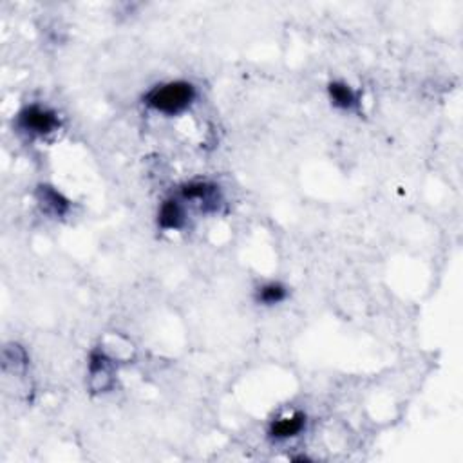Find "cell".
Instances as JSON below:
<instances>
[{
	"label": "cell",
	"mask_w": 463,
	"mask_h": 463,
	"mask_svg": "<svg viewBox=\"0 0 463 463\" xmlns=\"http://www.w3.org/2000/svg\"><path fill=\"white\" fill-rule=\"evenodd\" d=\"M195 89L188 82H170L165 86L154 87L149 95L145 96V101L149 107H152L158 113L172 114L181 113L194 101Z\"/></svg>",
	"instance_id": "1"
},
{
	"label": "cell",
	"mask_w": 463,
	"mask_h": 463,
	"mask_svg": "<svg viewBox=\"0 0 463 463\" xmlns=\"http://www.w3.org/2000/svg\"><path fill=\"white\" fill-rule=\"evenodd\" d=\"M19 123L24 131L33 132V134H49L56 129L58 120L55 113H51L49 109H44L40 105H31L20 113Z\"/></svg>",
	"instance_id": "2"
},
{
	"label": "cell",
	"mask_w": 463,
	"mask_h": 463,
	"mask_svg": "<svg viewBox=\"0 0 463 463\" xmlns=\"http://www.w3.org/2000/svg\"><path fill=\"white\" fill-rule=\"evenodd\" d=\"M306 416L302 413H295L291 416L281 418L277 422H273L272 429H270V434L277 440H286V438H293V436L299 434L302 429H304Z\"/></svg>",
	"instance_id": "3"
},
{
	"label": "cell",
	"mask_w": 463,
	"mask_h": 463,
	"mask_svg": "<svg viewBox=\"0 0 463 463\" xmlns=\"http://www.w3.org/2000/svg\"><path fill=\"white\" fill-rule=\"evenodd\" d=\"M158 221L159 227L165 228V230H177L185 222V213H183V209L176 200H168L159 209Z\"/></svg>",
	"instance_id": "4"
},
{
	"label": "cell",
	"mask_w": 463,
	"mask_h": 463,
	"mask_svg": "<svg viewBox=\"0 0 463 463\" xmlns=\"http://www.w3.org/2000/svg\"><path fill=\"white\" fill-rule=\"evenodd\" d=\"M330 98H332L333 105L341 107V109H351L357 104V95L353 92L350 86H346L342 82H333L330 83Z\"/></svg>",
	"instance_id": "5"
},
{
	"label": "cell",
	"mask_w": 463,
	"mask_h": 463,
	"mask_svg": "<svg viewBox=\"0 0 463 463\" xmlns=\"http://www.w3.org/2000/svg\"><path fill=\"white\" fill-rule=\"evenodd\" d=\"M38 195H40L42 203L46 204L47 209H51L55 213H58V216L67 212L69 201L65 200L58 190H55L53 186H40Z\"/></svg>",
	"instance_id": "6"
},
{
	"label": "cell",
	"mask_w": 463,
	"mask_h": 463,
	"mask_svg": "<svg viewBox=\"0 0 463 463\" xmlns=\"http://www.w3.org/2000/svg\"><path fill=\"white\" fill-rule=\"evenodd\" d=\"M257 299L263 304H277V302L286 299V288L279 284V282H270V284L261 288L259 293H257Z\"/></svg>",
	"instance_id": "7"
},
{
	"label": "cell",
	"mask_w": 463,
	"mask_h": 463,
	"mask_svg": "<svg viewBox=\"0 0 463 463\" xmlns=\"http://www.w3.org/2000/svg\"><path fill=\"white\" fill-rule=\"evenodd\" d=\"M216 192V186L210 185V183H204V181H195V183H190V185H186L185 188L181 190L183 197L185 200H209L210 195Z\"/></svg>",
	"instance_id": "8"
}]
</instances>
